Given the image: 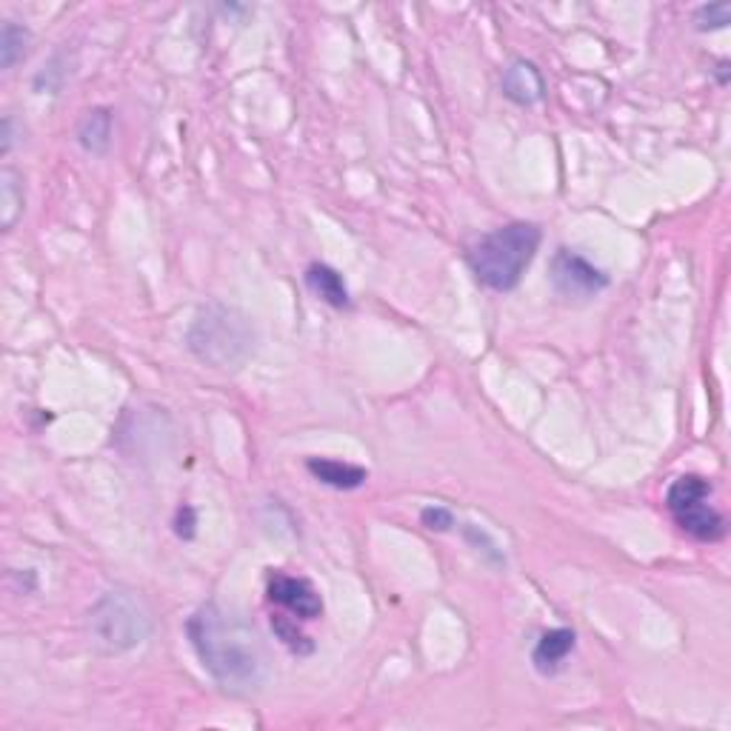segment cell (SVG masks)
Here are the masks:
<instances>
[{
  "label": "cell",
  "mask_w": 731,
  "mask_h": 731,
  "mask_svg": "<svg viewBox=\"0 0 731 731\" xmlns=\"http://www.w3.org/2000/svg\"><path fill=\"white\" fill-rule=\"evenodd\" d=\"M186 637L200 665L232 695H251L267 683V649L251 623L232 609L203 603L186 621Z\"/></svg>",
  "instance_id": "obj_1"
},
{
  "label": "cell",
  "mask_w": 731,
  "mask_h": 731,
  "mask_svg": "<svg viewBox=\"0 0 731 731\" xmlns=\"http://www.w3.org/2000/svg\"><path fill=\"white\" fill-rule=\"evenodd\" d=\"M255 346L258 334L249 315L221 300L200 306L186 332V349L200 363L221 372L244 369V363L255 355Z\"/></svg>",
  "instance_id": "obj_2"
},
{
  "label": "cell",
  "mask_w": 731,
  "mask_h": 731,
  "mask_svg": "<svg viewBox=\"0 0 731 731\" xmlns=\"http://www.w3.org/2000/svg\"><path fill=\"white\" fill-rule=\"evenodd\" d=\"M543 232L538 223H506L500 229L483 235L469 249L465 263L472 269L474 281L486 286L488 292H511L523 281L526 269L532 267L534 255L540 249Z\"/></svg>",
  "instance_id": "obj_3"
},
{
  "label": "cell",
  "mask_w": 731,
  "mask_h": 731,
  "mask_svg": "<svg viewBox=\"0 0 731 731\" xmlns=\"http://www.w3.org/2000/svg\"><path fill=\"white\" fill-rule=\"evenodd\" d=\"M152 635V614L134 591L109 589L90 609V637L101 655H126Z\"/></svg>",
  "instance_id": "obj_4"
},
{
  "label": "cell",
  "mask_w": 731,
  "mask_h": 731,
  "mask_svg": "<svg viewBox=\"0 0 731 731\" xmlns=\"http://www.w3.org/2000/svg\"><path fill=\"white\" fill-rule=\"evenodd\" d=\"M665 509L674 526L700 543H717L726 534V518L711 506V483L700 474H683L665 492Z\"/></svg>",
  "instance_id": "obj_5"
},
{
  "label": "cell",
  "mask_w": 731,
  "mask_h": 731,
  "mask_svg": "<svg viewBox=\"0 0 731 731\" xmlns=\"http://www.w3.org/2000/svg\"><path fill=\"white\" fill-rule=\"evenodd\" d=\"M549 281H552L554 292L571 304L594 300L603 288H609V274L594 267L591 260H586L580 251L566 249V246L554 251Z\"/></svg>",
  "instance_id": "obj_6"
},
{
  "label": "cell",
  "mask_w": 731,
  "mask_h": 731,
  "mask_svg": "<svg viewBox=\"0 0 731 731\" xmlns=\"http://www.w3.org/2000/svg\"><path fill=\"white\" fill-rule=\"evenodd\" d=\"M267 598L269 603L274 606L286 609L295 621L311 623L323 617V598L318 594V589L306 580V577H295V575H278L269 577L267 586Z\"/></svg>",
  "instance_id": "obj_7"
},
{
  "label": "cell",
  "mask_w": 731,
  "mask_h": 731,
  "mask_svg": "<svg viewBox=\"0 0 731 731\" xmlns=\"http://www.w3.org/2000/svg\"><path fill=\"white\" fill-rule=\"evenodd\" d=\"M500 90L511 104L534 106L546 97V81H543V74H540V69L534 67L532 60L520 58L511 60L509 69L503 72Z\"/></svg>",
  "instance_id": "obj_8"
},
{
  "label": "cell",
  "mask_w": 731,
  "mask_h": 731,
  "mask_svg": "<svg viewBox=\"0 0 731 731\" xmlns=\"http://www.w3.org/2000/svg\"><path fill=\"white\" fill-rule=\"evenodd\" d=\"M575 646H577V635L571 628H552V632H546L532 651L534 672L543 674V677L557 674L563 669V663H566V658L575 651Z\"/></svg>",
  "instance_id": "obj_9"
},
{
  "label": "cell",
  "mask_w": 731,
  "mask_h": 731,
  "mask_svg": "<svg viewBox=\"0 0 731 731\" xmlns=\"http://www.w3.org/2000/svg\"><path fill=\"white\" fill-rule=\"evenodd\" d=\"M306 469H309L315 481L338 488V492H355V488H361L363 483L369 481V472L363 465L343 463V460L332 458H309L306 460Z\"/></svg>",
  "instance_id": "obj_10"
},
{
  "label": "cell",
  "mask_w": 731,
  "mask_h": 731,
  "mask_svg": "<svg viewBox=\"0 0 731 731\" xmlns=\"http://www.w3.org/2000/svg\"><path fill=\"white\" fill-rule=\"evenodd\" d=\"M306 286L318 300H323L326 306L332 309H349L352 306V295H349V286L343 281V274L338 269L326 267V263H311L304 274Z\"/></svg>",
  "instance_id": "obj_11"
},
{
  "label": "cell",
  "mask_w": 731,
  "mask_h": 731,
  "mask_svg": "<svg viewBox=\"0 0 731 731\" xmlns=\"http://www.w3.org/2000/svg\"><path fill=\"white\" fill-rule=\"evenodd\" d=\"M78 143L90 155H106L111 146V111L104 106L86 111V118L78 126Z\"/></svg>",
  "instance_id": "obj_12"
},
{
  "label": "cell",
  "mask_w": 731,
  "mask_h": 731,
  "mask_svg": "<svg viewBox=\"0 0 731 731\" xmlns=\"http://www.w3.org/2000/svg\"><path fill=\"white\" fill-rule=\"evenodd\" d=\"M23 207H26V189H23L21 172L7 166L0 172V226H3V232L15 226L17 217L23 214Z\"/></svg>",
  "instance_id": "obj_13"
},
{
  "label": "cell",
  "mask_w": 731,
  "mask_h": 731,
  "mask_svg": "<svg viewBox=\"0 0 731 731\" xmlns=\"http://www.w3.org/2000/svg\"><path fill=\"white\" fill-rule=\"evenodd\" d=\"M30 40L32 35L26 26H17V23L12 21L3 23V30H0V69H3V72H9L17 60L26 58V52H30Z\"/></svg>",
  "instance_id": "obj_14"
},
{
  "label": "cell",
  "mask_w": 731,
  "mask_h": 731,
  "mask_svg": "<svg viewBox=\"0 0 731 731\" xmlns=\"http://www.w3.org/2000/svg\"><path fill=\"white\" fill-rule=\"evenodd\" d=\"M272 632L292 655H297V658H309L311 651H315V642H311L309 635H304V632L297 628L295 617L272 614Z\"/></svg>",
  "instance_id": "obj_15"
},
{
  "label": "cell",
  "mask_w": 731,
  "mask_h": 731,
  "mask_svg": "<svg viewBox=\"0 0 731 731\" xmlns=\"http://www.w3.org/2000/svg\"><path fill=\"white\" fill-rule=\"evenodd\" d=\"M695 23L700 32L709 30H726L731 23V3L720 0V3H706L695 12Z\"/></svg>",
  "instance_id": "obj_16"
},
{
  "label": "cell",
  "mask_w": 731,
  "mask_h": 731,
  "mask_svg": "<svg viewBox=\"0 0 731 731\" xmlns=\"http://www.w3.org/2000/svg\"><path fill=\"white\" fill-rule=\"evenodd\" d=\"M463 538L469 540V543H472V546L477 549V552H483V557H486V561H492V563H495V566H506V557H503V552H500V549H497L495 540H492L486 532H483L481 526L465 523L463 526Z\"/></svg>",
  "instance_id": "obj_17"
},
{
  "label": "cell",
  "mask_w": 731,
  "mask_h": 731,
  "mask_svg": "<svg viewBox=\"0 0 731 731\" xmlns=\"http://www.w3.org/2000/svg\"><path fill=\"white\" fill-rule=\"evenodd\" d=\"M421 523L426 526L428 532H451L455 529V515H451V509H446V506H426V509L421 511Z\"/></svg>",
  "instance_id": "obj_18"
},
{
  "label": "cell",
  "mask_w": 731,
  "mask_h": 731,
  "mask_svg": "<svg viewBox=\"0 0 731 731\" xmlns=\"http://www.w3.org/2000/svg\"><path fill=\"white\" fill-rule=\"evenodd\" d=\"M12 126H15V120H12V115H7V118H3V134H0V155H9V152H12V143H15Z\"/></svg>",
  "instance_id": "obj_19"
}]
</instances>
